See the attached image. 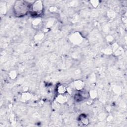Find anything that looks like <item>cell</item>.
I'll use <instances>...</instances> for the list:
<instances>
[{
    "mask_svg": "<svg viewBox=\"0 0 127 127\" xmlns=\"http://www.w3.org/2000/svg\"><path fill=\"white\" fill-rule=\"evenodd\" d=\"M30 6L24 1H17L14 6V10L15 14L17 16L24 15L29 10Z\"/></svg>",
    "mask_w": 127,
    "mask_h": 127,
    "instance_id": "6da1fadb",
    "label": "cell"
},
{
    "mask_svg": "<svg viewBox=\"0 0 127 127\" xmlns=\"http://www.w3.org/2000/svg\"><path fill=\"white\" fill-rule=\"evenodd\" d=\"M65 87L63 86H60L59 88V90L58 91L59 92V93H63L65 92Z\"/></svg>",
    "mask_w": 127,
    "mask_h": 127,
    "instance_id": "3957f363",
    "label": "cell"
},
{
    "mask_svg": "<svg viewBox=\"0 0 127 127\" xmlns=\"http://www.w3.org/2000/svg\"><path fill=\"white\" fill-rule=\"evenodd\" d=\"M29 10L34 15H38L41 14L43 11V5L41 1H36L30 6Z\"/></svg>",
    "mask_w": 127,
    "mask_h": 127,
    "instance_id": "7a4b0ae2",
    "label": "cell"
}]
</instances>
